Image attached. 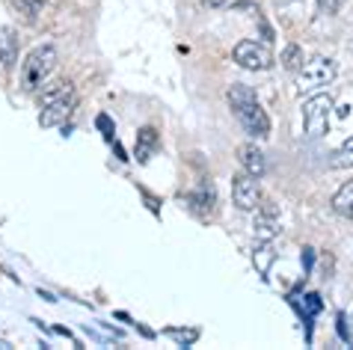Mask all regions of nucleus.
<instances>
[{"mask_svg":"<svg viewBox=\"0 0 353 350\" xmlns=\"http://www.w3.org/2000/svg\"><path fill=\"white\" fill-rule=\"evenodd\" d=\"M225 99H229L234 119L241 122V128L247 131L250 137H256V140L270 137V119H268V113H264V107L259 104L256 92H252L247 83H232Z\"/></svg>","mask_w":353,"mask_h":350,"instance_id":"obj_1","label":"nucleus"},{"mask_svg":"<svg viewBox=\"0 0 353 350\" xmlns=\"http://www.w3.org/2000/svg\"><path fill=\"white\" fill-rule=\"evenodd\" d=\"M339 336L345 338V342L350 338V336H347V320H345V315H339Z\"/></svg>","mask_w":353,"mask_h":350,"instance_id":"obj_24","label":"nucleus"},{"mask_svg":"<svg viewBox=\"0 0 353 350\" xmlns=\"http://www.w3.org/2000/svg\"><path fill=\"white\" fill-rule=\"evenodd\" d=\"M303 63H306V56H303V51H300L297 45H288L285 51H282V69L300 72V69H303Z\"/></svg>","mask_w":353,"mask_h":350,"instance_id":"obj_16","label":"nucleus"},{"mask_svg":"<svg viewBox=\"0 0 353 350\" xmlns=\"http://www.w3.org/2000/svg\"><path fill=\"white\" fill-rule=\"evenodd\" d=\"M15 9L21 12L27 21H36V15H39V9H42V0H12Z\"/></svg>","mask_w":353,"mask_h":350,"instance_id":"obj_17","label":"nucleus"},{"mask_svg":"<svg viewBox=\"0 0 353 350\" xmlns=\"http://www.w3.org/2000/svg\"><path fill=\"white\" fill-rule=\"evenodd\" d=\"M306 300H309V303H306V306H309V312H312V315H315V312H318V309H321V300H318V294H309Z\"/></svg>","mask_w":353,"mask_h":350,"instance_id":"obj_23","label":"nucleus"},{"mask_svg":"<svg viewBox=\"0 0 353 350\" xmlns=\"http://www.w3.org/2000/svg\"><path fill=\"white\" fill-rule=\"evenodd\" d=\"M332 99L330 95H312V99L303 104V128H306L309 137H323L330 128V113H332Z\"/></svg>","mask_w":353,"mask_h":350,"instance_id":"obj_4","label":"nucleus"},{"mask_svg":"<svg viewBox=\"0 0 353 350\" xmlns=\"http://www.w3.org/2000/svg\"><path fill=\"white\" fill-rule=\"evenodd\" d=\"M234 63L241 65V69H247V72H268L270 65H273V54H270V48L264 45V42H256V39H243V42L234 45Z\"/></svg>","mask_w":353,"mask_h":350,"instance_id":"obj_5","label":"nucleus"},{"mask_svg":"<svg viewBox=\"0 0 353 350\" xmlns=\"http://www.w3.org/2000/svg\"><path fill=\"white\" fill-rule=\"evenodd\" d=\"M330 167L332 169H350L353 167V137H347L345 145L330 158Z\"/></svg>","mask_w":353,"mask_h":350,"instance_id":"obj_15","label":"nucleus"},{"mask_svg":"<svg viewBox=\"0 0 353 350\" xmlns=\"http://www.w3.org/2000/svg\"><path fill=\"white\" fill-rule=\"evenodd\" d=\"M18 63V39L12 27H0V65L12 69Z\"/></svg>","mask_w":353,"mask_h":350,"instance_id":"obj_9","label":"nucleus"},{"mask_svg":"<svg viewBox=\"0 0 353 350\" xmlns=\"http://www.w3.org/2000/svg\"><path fill=\"white\" fill-rule=\"evenodd\" d=\"M312 261H315V249H303V265L312 267Z\"/></svg>","mask_w":353,"mask_h":350,"instance_id":"obj_25","label":"nucleus"},{"mask_svg":"<svg viewBox=\"0 0 353 350\" xmlns=\"http://www.w3.org/2000/svg\"><path fill=\"white\" fill-rule=\"evenodd\" d=\"M166 333H170L172 338H175V342H179L181 347H188L190 342H196V336H199V333H196V329H190V333H184V329H166Z\"/></svg>","mask_w":353,"mask_h":350,"instance_id":"obj_19","label":"nucleus"},{"mask_svg":"<svg viewBox=\"0 0 353 350\" xmlns=\"http://www.w3.org/2000/svg\"><path fill=\"white\" fill-rule=\"evenodd\" d=\"M74 104H77L74 95L60 99V101H54V104H45L42 113H39V125H42V128H57V125H65L68 116L74 113Z\"/></svg>","mask_w":353,"mask_h":350,"instance_id":"obj_7","label":"nucleus"},{"mask_svg":"<svg viewBox=\"0 0 353 350\" xmlns=\"http://www.w3.org/2000/svg\"><path fill=\"white\" fill-rule=\"evenodd\" d=\"M332 208H336L341 217H353V181H345L339 187V193L332 196Z\"/></svg>","mask_w":353,"mask_h":350,"instance_id":"obj_13","label":"nucleus"},{"mask_svg":"<svg viewBox=\"0 0 353 350\" xmlns=\"http://www.w3.org/2000/svg\"><path fill=\"white\" fill-rule=\"evenodd\" d=\"M336 60L330 56H312V60L303 63V69L297 72V86L303 92L306 90H321V86H330L336 81Z\"/></svg>","mask_w":353,"mask_h":350,"instance_id":"obj_3","label":"nucleus"},{"mask_svg":"<svg viewBox=\"0 0 353 350\" xmlns=\"http://www.w3.org/2000/svg\"><path fill=\"white\" fill-rule=\"evenodd\" d=\"M68 95H74V92H72V83H68V81H54V83H48L45 90H42L39 101H42V107H45V104L60 101V99H68Z\"/></svg>","mask_w":353,"mask_h":350,"instance_id":"obj_14","label":"nucleus"},{"mask_svg":"<svg viewBox=\"0 0 353 350\" xmlns=\"http://www.w3.org/2000/svg\"><path fill=\"white\" fill-rule=\"evenodd\" d=\"M256 238L259 240H264V244H270V240H276L279 238V223H276V217L273 214H264V211H259V217H256Z\"/></svg>","mask_w":353,"mask_h":350,"instance_id":"obj_11","label":"nucleus"},{"mask_svg":"<svg viewBox=\"0 0 353 350\" xmlns=\"http://www.w3.org/2000/svg\"><path fill=\"white\" fill-rule=\"evenodd\" d=\"M39 297H42V300H48V303H57V300H54V294H51V291H45V288H39Z\"/></svg>","mask_w":353,"mask_h":350,"instance_id":"obj_26","label":"nucleus"},{"mask_svg":"<svg viewBox=\"0 0 353 350\" xmlns=\"http://www.w3.org/2000/svg\"><path fill=\"white\" fill-rule=\"evenodd\" d=\"M158 131L154 128H140V134H137V161L145 163L154 154V149H158Z\"/></svg>","mask_w":353,"mask_h":350,"instance_id":"obj_10","label":"nucleus"},{"mask_svg":"<svg viewBox=\"0 0 353 350\" xmlns=\"http://www.w3.org/2000/svg\"><path fill=\"white\" fill-rule=\"evenodd\" d=\"M57 69V48L54 45H39L27 54V60L21 65L24 72V86L27 90H39L45 83V77Z\"/></svg>","mask_w":353,"mask_h":350,"instance_id":"obj_2","label":"nucleus"},{"mask_svg":"<svg viewBox=\"0 0 353 350\" xmlns=\"http://www.w3.org/2000/svg\"><path fill=\"white\" fill-rule=\"evenodd\" d=\"M341 3H345V0H318V9L323 15H336L341 9Z\"/></svg>","mask_w":353,"mask_h":350,"instance_id":"obj_20","label":"nucleus"},{"mask_svg":"<svg viewBox=\"0 0 353 350\" xmlns=\"http://www.w3.org/2000/svg\"><path fill=\"white\" fill-rule=\"evenodd\" d=\"M238 163L243 172L256 175V178H261L264 172H268V161H264V152L259 149L256 143H243L238 149Z\"/></svg>","mask_w":353,"mask_h":350,"instance_id":"obj_8","label":"nucleus"},{"mask_svg":"<svg viewBox=\"0 0 353 350\" xmlns=\"http://www.w3.org/2000/svg\"><path fill=\"white\" fill-rule=\"evenodd\" d=\"M214 199H217V193H214V184H208V181H202L199 184V190L190 196V205L199 211V214H205V211H211L214 208Z\"/></svg>","mask_w":353,"mask_h":350,"instance_id":"obj_12","label":"nucleus"},{"mask_svg":"<svg viewBox=\"0 0 353 350\" xmlns=\"http://www.w3.org/2000/svg\"><path fill=\"white\" fill-rule=\"evenodd\" d=\"M232 199H234V205H238L241 211H259V205H261V187H259L256 175H250V172L234 175Z\"/></svg>","mask_w":353,"mask_h":350,"instance_id":"obj_6","label":"nucleus"},{"mask_svg":"<svg viewBox=\"0 0 353 350\" xmlns=\"http://www.w3.org/2000/svg\"><path fill=\"white\" fill-rule=\"evenodd\" d=\"M95 122H98V128H101V131H104V137H107V140H110V143H113V125H110V119H107V116H98V119H95Z\"/></svg>","mask_w":353,"mask_h":350,"instance_id":"obj_22","label":"nucleus"},{"mask_svg":"<svg viewBox=\"0 0 353 350\" xmlns=\"http://www.w3.org/2000/svg\"><path fill=\"white\" fill-rule=\"evenodd\" d=\"M199 3H202L205 9H225V6L241 3V0H199Z\"/></svg>","mask_w":353,"mask_h":350,"instance_id":"obj_21","label":"nucleus"},{"mask_svg":"<svg viewBox=\"0 0 353 350\" xmlns=\"http://www.w3.org/2000/svg\"><path fill=\"white\" fill-rule=\"evenodd\" d=\"M273 249L270 247H261V249H256V256H252V261H256V267H259V274H268L270 270V265H273Z\"/></svg>","mask_w":353,"mask_h":350,"instance_id":"obj_18","label":"nucleus"}]
</instances>
